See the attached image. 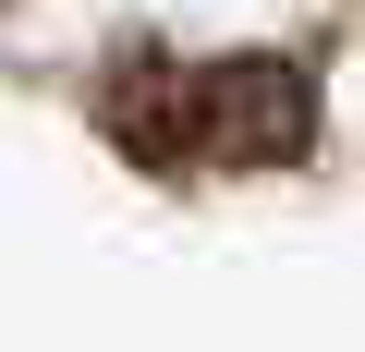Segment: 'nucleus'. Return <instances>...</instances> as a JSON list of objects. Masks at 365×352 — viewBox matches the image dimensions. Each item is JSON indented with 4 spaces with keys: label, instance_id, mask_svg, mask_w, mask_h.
<instances>
[{
    "label": "nucleus",
    "instance_id": "1",
    "mask_svg": "<svg viewBox=\"0 0 365 352\" xmlns=\"http://www.w3.org/2000/svg\"><path fill=\"white\" fill-rule=\"evenodd\" d=\"M110 134L158 170H292L317 146V73L280 49H232V61H158L134 49L98 85Z\"/></svg>",
    "mask_w": 365,
    "mask_h": 352
}]
</instances>
